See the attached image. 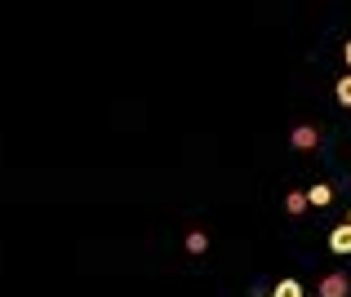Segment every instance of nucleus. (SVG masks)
Segmentation results:
<instances>
[{
    "label": "nucleus",
    "mask_w": 351,
    "mask_h": 297,
    "mask_svg": "<svg viewBox=\"0 0 351 297\" xmlns=\"http://www.w3.org/2000/svg\"><path fill=\"white\" fill-rule=\"evenodd\" d=\"M307 191H289V196H285V209H289V213H302V209H307Z\"/></svg>",
    "instance_id": "423d86ee"
},
{
    "label": "nucleus",
    "mask_w": 351,
    "mask_h": 297,
    "mask_svg": "<svg viewBox=\"0 0 351 297\" xmlns=\"http://www.w3.org/2000/svg\"><path fill=\"white\" fill-rule=\"evenodd\" d=\"M307 200L316 204V209H325V204H334V187H329V182H316V187L307 191Z\"/></svg>",
    "instance_id": "20e7f679"
},
{
    "label": "nucleus",
    "mask_w": 351,
    "mask_h": 297,
    "mask_svg": "<svg viewBox=\"0 0 351 297\" xmlns=\"http://www.w3.org/2000/svg\"><path fill=\"white\" fill-rule=\"evenodd\" d=\"M271 297H307V293H302V284H298V280H280Z\"/></svg>",
    "instance_id": "39448f33"
},
{
    "label": "nucleus",
    "mask_w": 351,
    "mask_h": 297,
    "mask_svg": "<svg viewBox=\"0 0 351 297\" xmlns=\"http://www.w3.org/2000/svg\"><path fill=\"white\" fill-rule=\"evenodd\" d=\"M347 222H351V213H347Z\"/></svg>",
    "instance_id": "9d476101"
},
{
    "label": "nucleus",
    "mask_w": 351,
    "mask_h": 297,
    "mask_svg": "<svg viewBox=\"0 0 351 297\" xmlns=\"http://www.w3.org/2000/svg\"><path fill=\"white\" fill-rule=\"evenodd\" d=\"M289 142L298 146V151H316V146H320V133H316L311 125H298V129L289 133Z\"/></svg>",
    "instance_id": "7ed1b4c3"
},
{
    "label": "nucleus",
    "mask_w": 351,
    "mask_h": 297,
    "mask_svg": "<svg viewBox=\"0 0 351 297\" xmlns=\"http://www.w3.org/2000/svg\"><path fill=\"white\" fill-rule=\"evenodd\" d=\"M329 248H334L338 257H351V222H338V227L329 231Z\"/></svg>",
    "instance_id": "f03ea898"
},
{
    "label": "nucleus",
    "mask_w": 351,
    "mask_h": 297,
    "mask_svg": "<svg viewBox=\"0 0 351 297\" xmlns=\"http://www.w3.org/2000/svg\"><path fill=\"white\" fill-rule=\"evenodd\" d=\"M205 248H209V235L205 231H191L187 235V253H205Z\"/></svg>",
    "instance_id": "0eeeda50"
},
{
    "label": "nucleus",
    "mask_w": 351,
    "mask_h": 297,
    "mask_svg": "<svg viewBox=\"0 0 351 297\" xmlns=\"http://www.w3.org/2000/svg\"><path fill=\"white\" fill-rule=\"evenodd\" d=\"M347 293H351L347 271H329L325 280H320V289H316V297H347Z\"/></svg>",
    "instance_id": "f257e3e1"
},
{
    "label": "nucleus",
    "mask_w": 351,
    "mask_h": 297,
    "mask_svg": "<svg viewBox=\"0 0 351 297\" xmlns=\"http://www.w3.org/2000/svg\"><path fill=\"white\" fill-rule=\"evenodd\" d=\"M343 58H347V71H351V40L343 44Z\"/></svg>",
    "instance_id": "1a4fd4ad"
},
{
    "label": "nucleus",
    "mask_w": 351,
    "mask_h": 297,
    "mask_svg": "<svg viewBox=\"0 0 351 297\" xmlns=\"http://www.w3.org/2000/svg\"><path fill=\"white\" fill-rule=\"evenodd\" d=\"M334 98L343 102V107H351V71H347V76H343V80L334 85Z\"/></svg>",
    "instance_id": "6e6552de"
}]
</instances>
